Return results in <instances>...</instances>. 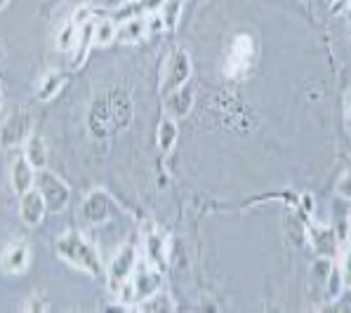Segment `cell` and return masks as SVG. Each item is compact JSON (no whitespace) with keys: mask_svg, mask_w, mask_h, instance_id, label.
<instances>
[{"mask_svg":"<svg viewBox=\"0 0 351 313\" xmlns=\"http://www.w3.org/2000/svg\"><path fill=\"white\" fill-rule=\"evenodd\" d=\"M147 255H149V262L151 264L163 262V257H165L163 238H158V236H149V238H147Z\"/></svg>","mask_w":351,"mask_h":313,"instance_id":"603a6c76","label":"cell"},{"mask_svg":"<svg viewBox=\"0 0 351 313\" xmlns=\"http://www.w3.org/2000/svg\"><path fill=\"white\" fill-rule=\"evenodd\" d=\"M64 75L62 73H57V71H52V73H47L45 78H43V83H40V90H38V99H43V101H47V99H52L59 90L64 88Z\"/></svg>","mask_w":351,"mask_h":313,"instance_id":"d6986e66","label":"cell"},{"mask_svg":"<svg viewBox=\"0 0 351 313\" xmlns=\"http://www.w3.org/2000/svg\"><path fill=\"white\" fill-rule=\"evenodd\" d=\"M147 34V21L134 17V19H128L121 29L116 31V40L121 42H139Z\"/></svg>","mask_w":351,"mask_h":313,"instance_id":"ac0fdd59","label":"cell"},{"mask_svg":"<svg viewBox=\"0 0 351 313\" xmlns=\"http://www.w3.org/2000/svg\"><path fill=\"white\" fill-rule=\"evenodd\" d=\"M85 21H90V10H75L73 24H75V26H83Z\"/></svg>","mask_w":351,"mask_h":313,"instance_id":"f1b7e54d","label":"cell"},{"mask_svg":"<svg viewBox=\"0 0 351 313\" xmlns=\"http://www.w3.org/2000/svg\"><path fill=\"white\" fill-rule=\"evenodd\" d=\"M160 17L165 19L167 29H172L177 24V17H180V0H165L163 8H160Z\"/></svg>","mask_w":351,"mask_h":313,"instance_id":"cb8c5ba5","label":"cell"},{"mask_svg":"<svg viewBox=\"0 0 351 313\" xmlns=\"http://www.w3.org/2000/svg\"><path fill=\"white\" fill-rule=\"evenodd\" d=\"M134 266H137V257H134V250L132 247H123L111 262V268H109V280H111V288L121 290L123 283L130 280V276L134 273Z\"/></svg>","mask_w":351,"mask_h":313,"instance_id":"52a82bcc","label":"cell"},{"mask_svg":"<svg viewBox=\"0 0 351 313\" xmlns=\"http://www.w3.org/2000/svg\"><path fill=\"white\" fill-rule=\"evenodd\" d=\"M337 191H339V196H342V198H347V201H351V170L342 177V179H339Z\"/></svg>","mask_w":351,"mask_h":313,"instance_id":"484cf974","label":"cell"},{"mask_svg":"<svg viewBox=\"0 0 351 313\" xmlns=\"http://www.w3.org/2000/svg\"><path fill=\"white\" fill-rule=\"evenodd\" d=\"M142 309H144V311H160V309H172V301H170V299H165V295L160 297V301H158V297H156V295H151L147 304H142Z\"/></svg>","mask_w":351,"mask_h":313,"instance_id":"d4e9b609","label":"cell"},{"mask_svg":"<svg viewBox=\"0 0 351 313\" xmlns=\"http://www.w3.org/2000/svg\"><path fill=\"white\" fill-rule=\"evenodd\" d=\"M189 78H191V59L184 50H175L165 66L163 95H172L175 90H180L182 85H186Z\"/></svg>","mask_w":351,"mask_h":313,"instance_id":"5b68a950","label":"cell"},{"mask_svg":"<svg viewBox=\"0 0 351 313\" xmlns=\"http://www.w3.org/2000/svg\"><path fill=\"white\" fill-rule=\"evenodd\" d=\"M309 238H311V245H314V250L318 255L332 257L335 252H337V238H335L332 229H328V226L314 224L309 229Z\"/></svg>","mask_w":351,"mask_h":313,"instance_id":"4fadbf2b","label":"cell"},{"mask_svg":"<svg viewBox=\"0 0 351 313\" xmlns=\"http://www.w3.org/2000/svg\"><path fill=\"white\" fill-rule=\"evenodd\" d=\"M349 24H351V12H349Z\"/></svg>","mask_w":351,"mask_h":313,"instance_id":"e575fe53","label":"cell"},{"mask_svg":"<svg viewBox=\"0 0 351 313\" xmlns=\"http://www.w3.org/2000/svg\"><path fill=\"white\" fill-rule=\"evenodd\" d=\"M26 151H24V158L29 160L34 170H45V163H47V149H45V142L40 137H29L26 139Z\"/></svg>","mask_w":351,"mask_h":313,"instance_id":"2e32d148","label":"cell"},{"mask_svg":"<svg viewBox=\"0 0 351 313\" xmlns=\"http://www.w3.org/2000/svg\"><path fill=\"white\" fill-rule=\"evenodd\" d=\"M75 29H78V26H75L73 21L66 26V29H62V34L57 36V47H59V50H64V52L73 50L75 40H78V31H75Z\"/></svg>","mask_w":351,"mask_h":313,"instance_id":"7402d4cb","label":"cell"},{"mask_svg":"<svg viewBox=\"0 0 351 313\" xmlns=\"http://www.w3.org/2000/svg\"><path fill=\"white\" fill-rule=\"evenodd\" d=\"M45 198L40 196V191H34V188H29V191L21 196V219H24V224L29 226H38L45 217Z\"/></svg>","mask_w":351,"mask_h":313,"instance_id":"9c48e42d","label":"cell"},{"mask_svg":"<svg viewBox=\"0 0 351 313\" xmlns=\"http://www.w3.org/2000/svg\"><path fill=\"white\" fill-rule=\"evenodd\" d=\"M344 3H347V0H337V3H335V8H332V10H339V8H342Z\"/></svg>","mask_w":351,"mask_h":313,"instance_id":"4dcf8cb0","label":"cell"},{"mask_svg":"<svg viewBox=\"0 0 351 313\" xmlns=\"http://www.w3.org/2000/svg\"><path fill=\"white\" fill-rule=\"evenodd\" d=\"M158 285L160 273L147 266V264H137L132 280L123 283V295H125V299H149L151 295L158 292Z\"/></svg>","mask_w":351,"mask_h":313,"instance_id":"3957f363","label":"cell"},{"mask_svg":"<svg viewBox=\"0 0 351 313\" xmlns=\"http://www.w3.org/2000/svg\"><path fill=\"white\" fill-rule=\"evenodd\" d=\"M10 177H12V186L14 191L19 193V196H24L26 191H29L31 186H34V167H31L29 160L21 155L12 163V170H10Z\"/></svg>","mask_w":351,"mask_h":313,"instance_id":"9a60e30c","label":"cell"},{"mask_svg":"<svg viewBox=\"0 0 351 313\" xmlns=\"http://www.w3.org/2000/svg\"><path fill=\"white\" fill-rule=\"evenodd\" d=\"M29 132H31V116L26 111H12V116L3 123V129H0V144L5 149H12V147H19L21 142L29 139Z\"/></svg>","mask_w":351,"mask_h":313,"instance_id":"8992f818","label":"cell"},{"mask_svg":"<svg viewBox=\"0 0 351 313\" xmlns=\"http://www.w3.org/2000/svg\"><path fill=\"white\" fill-rule=\"evenodd\" d=\"M116 24L111 19H101L95 21V42L97 45H109V42L116 40Z\"/></svg>","mask_w":351,"mask_h":313,"instance_id":"ffe728a7","label":"cell"},{"mask_svg":"<svg viewBox=\"0 0 351 313\" xmlns=\"http://www.w3.org/2000/svg\"><path fill=\"white\" fill-rule=\"evenodd\" d=\"M83 214L93 224H101V221L109 219L111 214V201L104 191H93L83 203Z\"/></svg>","mask_w":351,"mask_h":313,"instance_id":"30bf717a","label":"cell"},{"mask_svg":"<svg viewBox=\"0 0 351 313\" xmlns=\"http://www.w3.org/2000/svg\"><path fill=\"white\" fill-rule=\"evenodd\" d=\"M191 106H193V88H189V85H182L180 90L167 95V113H170L172 118L189 116Z\"/></svg>","mask_w":351,"mask_h":313,"instance_id":"5bb4252c","label":"cell"},{"mask_svg":"<svg viewBox=\"0 0 351 313\" xmlns=\"http://www.w3.org/2000/svg\"><path fill=\"white\" fill-rule=\"evenodd\" d=\"M252 62H255V40L247 34H239L231 42L229 55H226L224 73L229 78H241L250 71Z\"/></svg>","mask_w":351,"mask_h":313,"instance_id":"7a4b0ae2","label":"cell"},{"mask_svg":"<svg viewBox=\"0 0 351 313\" xmlns=\"http://www.w3.org/2000/svg\"><path fill=\"white\" fill-rule=\"evenodd\" d=\"M95 40V21H85L83 29L78 34V40H75V57L71 59V66L78 68L83 64V59L88 57V50H90V42Z\"/></svg>","mask_w":351,"mask_h":313,"instance_id":"e0dca14e","label":"cell"},{"mask_svg":"<svg viewBox=\"0 0 351 313\" xmlns=\"http://www.w3.org/2000/svg\"><path fill=\"white\" fill-rule=\"evenodd\" d=\"M29 309H45V304H40V301H31Z\"/></svg>","mask_w":351,"mask_h":313,"instance_id":"f546056e","label":"cell"},{"mask_svg":"<svg viewBox=\"0 0 351 313\" xmlns=\"http://www.w3.org/2000/svg\"><path fill=\"white\" fill-rule=\"evenodd\" d=\"M175 142H177V125L172 121H163L158 125V144H160V149L170 151Z\"/></svg>","mask_w":351,"mask_h":313,"instance_id":"44dd1931","label":"cell"},{"mask_svg":"<svg viewBox=\"0 0 351 313\" xmlns=\"http://www.w3.org/2000/svg\"><path fill=\"white\" fill-rule=\"evenodd\" d=\"M57 252L62 255L64 262L73 264L75 268L90 273V276H99L101 266H99V257L93 250L88 240L78 234H66L57 240Z\"/></svg>","mask_w":351,"mask_h":313,"instance_id":"6da1fadb","label":"cell"},{"mask_svg":"<svg viewBox=\"0 0 351 313\" xmlns=\"http://www.w3.org/2000/svg\"><path fill=\"white\" fill-rule=\"evenodd\" d=\"M109 99V109H111V121L113 127H128L132 121V104H130L125 92H113L106 97Z\"/></svg>","mask_w":351,"mask_h":313,"instance_id":"7c38bea8","label":"cell"},{"mask_svg":"<svg viewBox=\"0 0 351 313\" xmlns=\"http://www.w3.org/2000/svg\"><path fill=\"white\" fill-rule=\"evenodd\" d=\"M88 125H90V132H93L95 137H106L109 127L113 125L111 109H109V99L95 101V106L90 109V116H88Z\"/></svg>","mask_w":351,"mask_h":313,"instance_id":"8fae6325","label":"cell"},{"mask_svg":"<svg viewBox=\"0 0 351 313\" xmlns=\"http://www.w3.org/2000/svg\"><path fill=\"white\" fill-rule=\"evenodd\" d=\"M36 184H38V191H40V196L45 198L47 210H52V212H62V210L66 208L69 198H71V191H69V186L64 184V181L59 179L57 175L43 170L40 177L36 179Z\"/></svg>","mask_w":351,"mask_h":313,"instance_id":"277c9868","label":"cell"},{"mask_svg":"<svg viewBox=\"0 0 351 313\" xmlns=\"http://www.w3.org/2000/svg\"><path fill=\"white\" fill-rule=\"evenodd\" d=\"M0 109H3V92H0Z\"/></svg>","mask_w":351,"mask_h":313,"instance_id":"1f68e13d","label":"cell"},{"mask_svg":"<svg viewBox=\"0 0 351 313\" xmlns=\"http://www.w3.org/2000/svg\"><path fill=\"white\" fill-rule=\"evenodd\" d=\"M342 280H344V285H347V288H351V250L347 252V255H344V262H342Z\"/></svg>","mask_w":351,"mask_h":313,"instance_id":"83f0119b","label":"cell"},{"mask_svg":"<svg viewBox=\"0 0 351 313\" xmlns=\"http://www.w3.org/2000/svg\"><path fill=\"white\" fill-rule=\"evenodd\" d=\"M349 118H351V97H349Z\"/></svg>","mask_w":351,"mask_h":313,"instance_id":"836d02e7","label":"cell"},{"mask_svg":"<svg viewBox=\"0 0 351 313\" xmlns=\"http://www.w3.org/2000/svg\"><path fill=\"white\" fill-rule=\"evenodd\" d=\"M31 262V250L24 242H12L3 250V257H0V268L10 276H17V273L26 271Z\"/></svg>","mask_w":351,"mask_h":313,"instance_id":"ba28073f","label":"cell"},{"mask_svg":"<svg viewBox=\"0 0 351 313\" xmlns=\"http://www.w3.org/2000/svg\"><path fill=\"white\" fill-rule=\"evenodd\" d=\"M163 29H165V19L160 17V14H151V19L147 21V31H151V34H160Z\"/></svg>","mask_w":351,"mask_h":313,"instance_id":"4316f807","label":"cell"},{"mask_svg":"<svg viewBox=\"0 0 351 313\" xmlns=\"http://www.w3.org/2000/svg\"><path fill=\"white\" fill-rule=\"evenodd\" d=\"M5 3H8V0H0V10H3V5H5Z\"/></svg>","mask_w":351,"mask_h":313,"instance_id":"d6a6232c","label":"cell"}]
</instances>
